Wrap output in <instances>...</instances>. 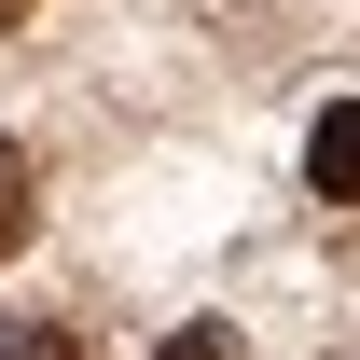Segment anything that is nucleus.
<instances>
[{"instance_id": "nucleus-6", "label": "nucleus", "mask_w": 360, "mask_h": 360, "mask_svg": "<svg viewBox=\"0 0 360 360\" xmlns=\"http://www.w3.org/2000/svg\"><path fill=\"white\" fill-rule=\"evenodd\" d=\"M347 360H360V347H347Z\"/></svg>"}, {"instance_id": "nucleus-2", "label": "nucleus", "mask_w": 360, "mask_h": 360, "mask_svg": "<svg viewBox=\"0 0 360 360\" xmlns=\"http://www.w3.org/2000/svg\"><path fill=\"white\" fill-rule=\"evenodd\" d=\"M0 360H84V333H56V319H0Z\"/></svg>"}, {"instance_id": "nucleus-1", "label": "nucleus", "mask_w": 360, "mask_h": 360, "mask_svg": "<svg viewBox=\"0 0 360 360\" xmlns=\"http://www.w3.org/2000/svg\"><path fill=\"white\" fill-rule=\"evenodd\" d=\"M305 180L333 194V208H360V97H333V111L305 125Z\"/></svg>"}, {"instance_id": "nucleus-4", "label": "nucleus", "mask_w": 360, "mask_h": 360, "mask_svg": "<svg viewBox=\"0 0 360 360\" xmlns=\"http://www.w3.org/2000/svg\"><path fill=\"white\" fill-rule=\"evenodd\" d=\"M153 360H250V347H236L222 319H194V333H167V347H153Z\"/></svg>"}, {"instance_id": "nucleus-5", "label": "nucleus", "mask_w": 360, "mask_h": 360, "mask_svg": "<svg viewBox=\"0 0 360 360\" xmlns=\"http://www.w3.org/2000/svg\"><path fill=\"white\" fill-rule=\"evenodd\" d=\"M14 14H28V0H0V28H14Z\"/></svg>"}, {"instance_id": "nucleus-3", "label": "nucleus", "mask_w": 360, "mask_h": 360, "mask_svg": "<svg viewBox=\"0 0 360 360\" xmlns=\"http://www.w3.org/2000/svg\"><path fill=\"white\" fill-rule=\"evenodd\" d=\"M14 236H28V153L0 139V250H14Z\"/></svg>"}]
</instances>
